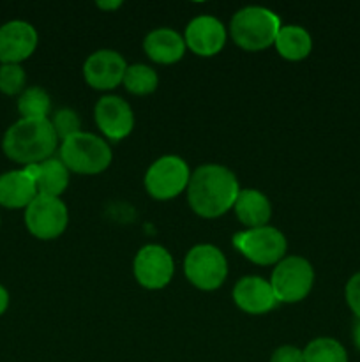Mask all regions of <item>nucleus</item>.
<instances>
[{
  "label": "nucleus",
  "instance_id": "28",
  "mask_svg": "<svg viewBox=\"0 0 360 362\" xmlns=\"http://www.w3.org/2000/svg\"><path fill=\"white\" fill-rule=\"evenodd\" d=\"M7 308H9V292L0 285V317L6 313Z\"/></svg>",
  "mask_w": 360,
  "mask_h": 362
},
{
  "label": "nucleus",
  "instance_id": "6",
  "mask_svg": "<svg viewBox=\"0 0 360 362\" xmlns=\"http://www.w3.org/2000/svg\"><path fill=\"white\" fill-rule=\"evenodd\" d=\"M184 272L191 285L205 292H212L224 283L228 276V262L221 250L210 244H200L186 255Z\"/></svg>",
  "mask_w": 360,
  "mask_h": 362
},
{
  "label": "nucleus",
  "instance_id": "20",
  "mask_svg": "<svg viewBox=\"0 0 360 362\" xmlns=\"http://www.w3.org/2000/svg\"><path fill=\"white\" fill-rule=\"evenodd\" d=\"M274 46L282 59L299 62V60L309 57L311 49H313V39H311V34L304 27L284 25L279 30Z\"/></svg>",
  "mask_w": 360,
  "mask_h": 362
},
{
  "label": "nucleus",
  "instance_id": "1",
  "mask_svg": "<svg viewBox=\"0 0 360 362\" xmlns=\"http://www.w3.org/2000/svg\"><path fill=\"white\" fill-rule=\"evenodd\" d=\"M240 193L235 173L221 165H203L194 170L187 186V200L198 216L207 219L226 214Z\"/></svg>",
  "mask_w": 360,
  "mask_h": 362
},
{
  "label": "nucleus",
  "instance_id": "2",
  "mask_svg": "<svg viewBox=\"0 0 360 362\" xmlns=\"http://www.w3.org/2000/svg\"><path fill=\"white\" fill-rule=\"evenodd\" d=\"M59 136L49 119H20L6 131L2 151L11 161L20 165H37L53 156Z\"/></svg>",
  "mask_w": 360,
  "mask_h": 362
},
{
  "label": "nucleus",
  "instance_id": "11",
  "mask_svg": "<svg viewBox=\"0 0 360 362\" xmlns=\"http://www.w3.org/2000/svg\"><path fill=\"white\" fill-rule=\"evenodd\" d=\"M127 64L120 53L113 49L94 52L83 64L85 81L95 90H112L124 81Z\"/></svg>",
  "mask_w": 360,
  "mask_h": 362
},
{
  "label": "nucleus",
  "instance_id": "19",
  "mask_svg": "<svg viewBox=\"0 0 360 362\" xmlns=\"http://www.w3.org/2000/svg\"><path fill=\"white\" fill-rule=\"evenodd\" d=\"M236 219L249 228L267 226L272 216V205L263 193L256 189H240L233 205Z\"/></svg>",
  "mask_w": 360,
  "mask_h": 362
},
{
  "label": "nucleus",
  "instance_id": "15",
  "mask_svg": "<svg viewBox=\"0 0 360 362\" xmlns=\"http://www.w3.org/2000/svg\"><path fill=\"white\" fill-rule=\"evenodd\" d=\"M233 300L236 306L249 315H263L274 310L277 299L270 281L258 276H246L233 288Z\"/></svg>",
  "mask_w": 360,
  "mask_h": 362
},
{
  "label": "nucleus",
  "instance_id": "9",
  "mask_svg": "<svg viewBox=\"0 0 360 362\" xmlns=\"http://www.w3.org/2000/svg\"><path fill=\"white\" fill-rule=\"evenodd\" d=\"M69 223V212L60 198L41 197L25 209V225L28 232L41 240H53L62 235Z\"/></svg>",
  "mask_w": 360,
  "mask_h": 362
},
{
  "label": "nucleus",
  "instance_id": "4",
  "mask_svg": "<svg viewBox=\"0 0 360 362\" xmlns=\"http://www.w3.org/2000/svg\"><path fill=\"white\" fill-rule=\"evenodd\" d=\"M112 148L102 138L92 133L73 134L60 145V161L69 172L81 175H95L104 172L112 163Z\"/></svg>",
  "mask_w": 360,
  "mask_h": 362
},
{
  "label": "nucleus",
  "instance_id": "25",
  "mask_svg": "<svg viewBox=\"0 0 360 362\" xmlns=\"http://www.w3.org/2000/svg\"><path fill=\"white\" fill-rule=\"evenodd\" d=\"M52 126L55 129L59 140L64 141L69 136H73V134L80 133V117L71 108L56 110L52 119Z\"/></svg>",
  "mask_w": 360,
  "mask_h": 362
},
{
  "label": "nucleus",
  "instance_id": "27",
  "mask_svg": "<svg viewBox=\"0 0 360 362\" xmlns=\"http://www.w3.org/2000/svg\"><path fill=\"white\" fill-rule=\"evenodd\" d=\"M270 362H304V350L292 345L279 346V349L274 350V354H272Z\"/></svg>",
  "mask_w": 360,
  "mask_h": 362
},
{
  "label": "nucleus",
  "instance_id": "12",
  "mask_svg": "<svg viewBox=\"0 0 360 362\" xmlns=\"http://www.w3.org/2000/svg\"><path fill=\"white\" fill-rule=\"evenodd\" d=\"M95 124L106 138L113 141L129 136L134 127V113L119 95H104L94 108Z\"/></svg>",
  "mask_w": 360,
  "mask_h": 362
},
{
  "label": "nucleus",
  "instance_id": "30",
  "mask_svg": "<svg viewBox=\"0 0 360 362\" xmlns=\"http://www.w3.org/2000/svg\"><path fill=\"white\" fill-rule=\"evenodd\" d=\"M353 343H355V346L360 352V320L356 322L355 327H353Z\"/></svg>",
  "mask_w": 360,
  "mask_h": 362
},
{
  "label": "nucleus",
  "instance_id": "24",
  "mask_svg": "<svg viewBox=\"0 0 360 362\" xmlns=\"http://www.w3.org/2000/svg\"><path fill=\"white\" fill-rule=\"evenodd\" d=\"M27 74L20 64H2L0 66V92L6 95H18L25 90Z\"/></svg>",
  "mask_w": 360,
  "mask_h": 362
},
{
  "label": "nucleus",
  "instance_id": "13",
  "mask_svg": "<svg viewBox=\"0 0 360 362\" xmlns=\"http://www.w3.org/2000/svg\"><path fill=\"white\" fill-rule=\"evenodd\" d=\"M37 32L21 20L7 21L0 27V64H20L37 48Z\"/></svg>",
  "mask_w": 360,
  "mask_h": 362
},
{
  "label": "nucleus",
  "instance_id": "10",
  "mask_svg": "<svg viewBox=\"0 0 360 362\" xmlns=\"http://www.w3.org/2000/svg\"><path fill=\"white\" fill-rule=\"evenodd\" d=\"M133 272L136 281L147 290H161L172 281L175 264L166 247L148 244L134 257Z\"/></svg>",
  "mask_w": 360,
  "mask_h": 362
},
{
  "label": "nucleus",
  "instance_id": "7",
  "mask_svg": "<svg viewBox=\"0 0 360 362\" xmlns=\"http://www.w3.org/2000/svg\"><path fill=\"white\" fill-rule=\"evenodd\" d=\"M191 172L179 156H162L148 166L145 173V189L155 200H172L187 189Z\"/></svg>",
  "mask_w": 360,
  "mask_h": 362
},
{
  "label": "nucleus",
  "instance_id": "8",
  "mask_svg": "<svg viewBox=\"0 0 360 362\" xmlns=\"http://www.w3.org/2000/svg\"><path fill=\"white\" fill-rule=\"evenodd\" d=\"M233 246L253 264L277 265L286 255V237L274 226H260L233 235Z\"/></svg>",
  "mask_w": 360,
  "mask_h": 362
},
{
  "label": "nucleus",
  "instance_id": "29",
  "mask_svg": "<svg viewBox=\"0 0 360 362\" xmlns=\"http://www.w3.org/2000/svg\"><path fill=\"white\" fill-rule=\"evenodd\" d=\"M120 6H122V2H119V0H109V2L99 0L97 2V7H101V9H104V11H115V9H119Z\"/></svg>",
  "mask_w": 360,
  "mask_h": 362
},
{
  "label": "nucleus",
  "instance_id": "18",
  "mask_svg": "<svg viewBox=\"0 0 360 362\" xmlns=\"http://www.w3.org/2000/svg\"><path fill=\"white\" fill-rule=\"evenodd\" d=\"M143 49L148 59L157 64H175L186 53V41L173 28H155L147 34L143 41Z\"/></svg>",
  "mask_w": 360,
  "mask_h": 362
},
{
  "label": "nucleus",
  "instance_id": "23",
  "mask_svg": "<svg viewBox=\"0 0 360 362\" xmlns=\"http://www.w3.org/2000/svg\"><path fill=\"white\" fill-rule=\"evenodd\" d=\"M304 362H348V354L337 339L316 338L304 350Z\"/></svg>",
  "mask_w": 360,
  "mask_h": 362
},
{
  "label": "nucleus",
  "instance_id": "3",
  "mask_svg": "<svg viewBox=\"0 0 360 362\" xmlns=\"http://www.w3.org/2000/svg\"><path fill=\"white\" fill-rule=\"evenodd\" d=\"M281 27V20L274 11L251 6L236 11L232 18L229 34L240 48L260 52L274 45Z\"/></svg>",
  "mask_w": 360,
  "mask_h": 362
},
{
  "label": "nucleus",
  "instance_id": "5",
  "mask_svg": "<svg viewBox=\"0 0 360 362\" xmlns=\"http://www.w3.org/2000/svg\"><path fill=\"white\" fill-rule=\"evenodd\" d=\"M314 285L313 265L302 257H286L272 271L270 286L277 303H300Z\"/></svg>",
  "mask_w": 360,
  "mask_h": 362
},
{
  "label": "nucleus",
  "instance_id": "17",
  "mask_svg": "<svg viewBox=\"0 0 360 362\" xmlns=\"http://www.w3.org/2000/svg\"><path fill=\"white\" fill-rule=\"evenodd\" d=\"M25 172L35 180L37 194L59 198L69 186V170L60 159L49 158L37 165L25 166Z\"/></svg>",
  "mask_w": 360,
  "mask_h": 362
},
{
  "label": "nucleus",
  "instance_id": "16",
  "mask_svg": "<svg viewBox=\"0 0 360 362\" xmlns=\"http://www.w3.org/2000/svg\"><path fill=\"white\" fill-rule=\"evenodd\" d=\"M37 197L35 180L23 170L0 175V205L6 209H27Z\"/></svg>",
  "mask_w": 360,
  "mask_h": 362
},
{
  "label": "nucleus",
  "instance_id": "21",
  "mask_svg": "<svg viewBox=\"0 0 360 362\" xmlns=\"http://www.w3.org/2000/svg\"><path fill=\"white\" fill-rule=\"evenodd\" d=\"M52 101L44 88L28 87L18 98V112L21 119H48Z\"/></svg>",
  "mask_w": 360,
  "mask_h": 362
},
{
  "label": "nucleus",
  "instance_id": "22",
  "mask_svg": "<svg viewBox=\"0 0 360 362\" xmlns=\"http://www.w3.org/2000/svg\"><path fill=\"white\" fill-rule=\"evenodd\" d=\"M122 83L131 94L148 95L157 88L159 76L152 67L145 64H133V66H127Z\"/></svg>",
  "mask_w": 360,
  "mask_h": 362
},
{
  "label": "nucleus",
  "instance_id": "14",
  "mask_svg": "<svg viewBox=\"0 0 360 362\" xmlns=\"http://www.w3.org/2000/svg\"><path fill=\"white\" fill-rule=\"evenodd\" d=\"M186 46L200 57H212L217 55L226 45V28L217 18L203 16L194 18L189 21L184 34Z\"/></svg>",
  "mask_w": 360,
  "mask_h": 362
},
{
  "label": "nucleus",
  "instance_id": "26",
  "mask_svg": "<svg viewBox=\"0 0 360 362\" xmlns=\"http://www.w3.org/2000/svg\"><path fill=\"white\" fill-rule=\"evenodd\" d=\"M344 297L349 310H352L353 315L360 320V272H356V274H353L352 278L348 279L344 288Z\"/></svg>",
  "mask_w": 360,
  "mask_h": 362
}]
</instances>
